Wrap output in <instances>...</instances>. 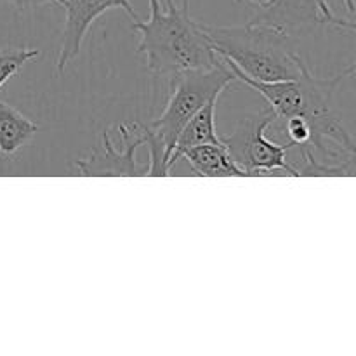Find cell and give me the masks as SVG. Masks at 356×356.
Wrapping results in <instances>:
<instances>
[{"label":"cell","mask_w":356,"mask_h":356,"mask_svg":"<svg viewBox=\"0 0 356 356\" xmlns=\"http://www.w3.org/2000/svg\"><path fill=\"white\" fill-rule=\"evenodd\" d=\"M221 59L229 66L236 80L252 87L268 101L278 120L287 117H305L312 124V127L334 113L332 106L337 89H339L344 80L351 79L355 75V65H350L337 75L318 79L305 65L296 79L277 80V82H259V80L250 79L245 73L240 72L228 59Z\"/></svg>","instance_id":"cell-3"},{"label":"cell","mask_w":356,"mask_h":356,"mask_svg":"<svg viewBox=\"0 0 356 356\" xmlns=\"http://www.w3.org/2000/svg\"><path fill=\"white\" fill-rule=\"evenodd\" d=\"M235 2H240V3H247V6L254 7V9H257V7H263L266 6L270 0H235Z\"/></svg>","instance_id":"cell-15"},{"label":"cell","mask_w":356,"mask_h":356,"mask_svg":"<svg viewBox=\"0 0 356 356\" xmlns=\"http://www.w3.org/2000/svg\"><path fill=\"white\" fill-rule=\"evenodd\" d=\"M280 131L287 136L289 145L291 146H305L309 145L313 138L312 124L305 117H287L280 118Z\"/></svg>","instance_id":"cell-13"},{"label":"cell","mask_w":356,"mask_h":356,"mask_svg":"<svg viewBox=\"0 0 356 356\" xmlns=\"http://www.w3.org/2000/svg\"><path fill=\"white\" fill-rule=\"evenodd\" d=\"M40 131L37 124L17 108L0 101V153L14 155L26 146Z\"/></svg>","instance_id":"cell-11"},{"label":"cell","mask_w":356,"mask_h":356,"mask_svg":"<svg viewBox=\"0 0 356 356\" xmlns=\"http://www.w3.org/2000/svg\"><path fill=\"white\" fill-rule=\"evenodd\" d=\"M216 106H218V97H212L188 120L172 149L169 169H172L174 163L181 159L184 149L200 145H221L222 139L219 138L216 129Z\"/></svg>","instance_id":"cell-9"},{"label":"cell","mask_w":356,"mask_h":356,"mask_svg":"<svg viewBox=\"0 0 356 356\" xmlns=\"http://www.w3.org/2000/svg\"><path fill=\"white\" fill-rule=\"evenodd\" d=\"M149 17L132 21L139 33V54L146 56L155 76L179 75L190 70H209L219 63L204 23L190 14V0L177 6L174 0H148Z\"/></svg>","instance_id":"cell-1"},{"label":"cell","mask_w":356,"mask_h":356,"mask_svg":"<svg viewBox=\"0 0 356 356\" xmlns=\"http://www.w3.org/2000/svg\"><path fill=\"white\" fill-rule=\"evenodd\" d=\"M216 54L228 59L247 76L259 82L296 79L305 61L296 52L291 33L270 24L247 21L243 24H205Z\"/></svg>","instance_id":"cell-2"},{"label":"cell","mask_w":356,"mask_h":356,"mask_svg":"<svg viewBox=\"0 0 356 356\" xmlns=\"http://www.w3.org/2000/svg\"><path fill=\"white\" fill-rule=\"evenodd\" d=\"M250 21L280 28L287 33L315 24L355 30L353 19L346 21L337 17L329 0H270L266 6L257 7Z\"/></svg>","instance_id":"cell-8"},{"label":"cell","mask_w":356,"mask_h":356,"mask_svg":"<svg viewBox=\"0 0 356 356\" xmlns=\"http://www.w3.org/2000/svg\"><path fill=\"white\" fill-rule=\"evenodd\" d=\"M235 82L236 76L221 58L214 68L190 70L170 79L169 101L162 113L148 124L165 145L169 160L177 138L188 120L207 101L221 96L222 90H226Z\"/></svg>","instance_id":"cell-4"},{"label":"cell","mask_w":356,"mask_h":356,"mask_svg":"<svg viewBox=\"0 0 356 356\" xmlns=\"http://www.w3.org/2000/svg\"><path fill=\"white\" fill-rule=\"evenodd\" d=\"M343 3H344V7H346L348 14H350V16H353V14H355V2H353V0H343Z\"/></svg>","instance_id":"cell-16"},{"label":"cell","mask_w":356,"mask_h":356,"mask_svg":"<svg viewBox=\"0 0 356 356\" xmlns=\"http://www.w3.org/2000/svg\"><path fill=\"white\" fill-rule=\"evenodd\" d=\"M197 176L202 177H247L229 156L225 143L221 145H200L181 153Z\"/></svg>","instance_id":"cell-10"},{"label":"cell","mask_w":356,"mask_h":356,"mask_svg":"<svg viewBox=\"0 0 356 356\" xmlns=\"http://www.w3.org/2000/svg\"><path fill=\"white\" fill-rule=\"evenodd\" d=\"M275 122V111L270 106L263 108L240 120L232 134L221 138L232 160L247 174V177L273 170H285L291 176L299 177V170L287 162V152L292 146L289 143L278 145L270 141L264 134Z\"/></svg>","instance_id":"cell-5"},{"label":"cell","mask_w":356,"mask_h":356,"mask_svg":"<svg viewBox=\"0 0 356 356\" xmlns=\"http://www.w3.org/2000/svg\"><path fill=\"white\" fill-rule=\"evenodd\" d=\"M38 49L31 47H3L0 49V87L16 75L26 63L38 58Z\"/></svg>","instance_id":"cell-12"},{"label":"cell","mask_w":356,"mask_h":356,"mask_svg":"<svg viewBox=\"0 0 356 356\" xmlns=\"http://www.w3.org/2000/svg\"><path fill=\"white\" fill-rule=\"evenodd\" d=\"M61 7L65 9V26L56 61L58 73L65 72L66 66L80 54L87 31L101 14L110 9H124L132 21L139 19L131 0H63Z\"/></svg>","instance_id":"cell-7"},{"label":"cell","mask_w":356,"mask_h":356,"mask_svg":"<svg viewBox=\"0 0 356 356\" xmlns=\"http://www.w3.org/2000/svg\"><path fill=\"white\" fill-rule=\"evenodd\" d=\"M124 141V152H118L110 138V129L101 134V143L87 159L76 160L75 169L83 177H145L148 163L141 165L136 160V149L145 145L141 122H129L118 125Z\"/></svg>","instance_id":"cell-6"},{"label":"cell","mask_w":356,"mask_h":356,"mask_svg":"<svg viewBox=\"0 0 356 356\" xmlns=\"http://www.w3.org/2000/svg\"><path fill=\"white\" fill-rule=\"evenodd\" d=\"M2 2L9 3V6H13L19 13H24V10H33L38 9V7L52 6V3H59L61 6L63 0H2Z\"/></svg>","instance_id":"cell-14"}]
</instances>
